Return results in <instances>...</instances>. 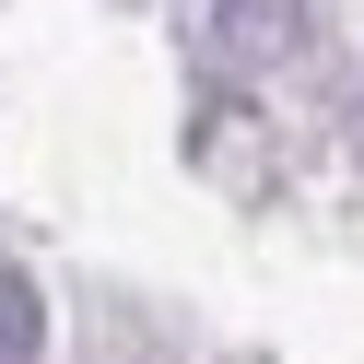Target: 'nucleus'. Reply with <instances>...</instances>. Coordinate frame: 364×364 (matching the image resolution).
<instances>
[{
	"mask_svg": "<svg viewBox=\"0 0 364 364\" xmlns=\"http://www.w3.org/2000/svg\"><path fill=\"white\" fill-rule=\"evenodd\" d=\"M0 364H36V282L0 270Z\"/></svg>",
	"mask_w": 364,
	"mask_h": 364,
	"instance_id": "obj_1",
	"label": "nucleus"
}]
</instances>
